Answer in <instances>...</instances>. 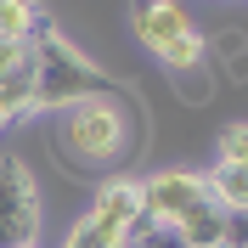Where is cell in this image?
I'll return each mask as SVG.
<instances>
[{"label":"cell","instance_id":"12","mask_svg":"<svg viewBox=\"0 0 248 248\" xmlns=\"http://www.w3.org/2000/svg\"><path fill=\"white\" fill-rule=\"evenodd\" d=\"M29 248H34V243H29Z\"/></svg>","mask_w":248,"mask_h":248},{"label":"cell","instance_id":"10","mask_svg":"<svg viewBox=\"0 0 248 248\" xmlns=\"http://www.w3.org/2000/svg\"><path fill=\"white\" fill-rule=\"evenodd\" d=\"M141 248H181V243H175L170 232H153V237H147V243H141Z\"/></svg>","mask_w":248,"mask_h":248},{"label":"cell","instance_id":"8","mask_svg":"<svg viewBox=\"0 0 248 248\" xmlns=\"http://www.w3.org/2000/svg\"><path fill=\"white\" fill-rule=\"evenodd\" d=\"M203 186H209V198H215L232 220H248V164H226V158H215V170L203 175Z\"/></svg>","mask_w":248,"mask_h":248},{"label":"cell","instance_id":"5","mask_svg":"<svg viewBox=\"0 0 248 248\" xmlns=\"http://www.w3.org/2000/svg\"><path fill=\"white\" fill-rule=\"evenodd\" d=\"M40 237V181L23 158H0V248H29Z\"/></svg>","mask_w":248,"mask_h":248},{"label":"cell","instance_id":"1","mask_svg":"<svg viewBox=\"0 0 248 248\" xmlns=\"http://www.w3.org/2000/svg\"><path fill=\"white\" fill-rule=\"evenodd\" d=\"M136 141H141V113H136V102L124 91L79 102V108L62 113V158L79 175L119 170L124 158L136 153Z\"/></svg>","mask_w":248,"mask_h":248},{"label":"cell","instance_id":"6","mask_svg":"<svg viewBox=\"0 0 248 248\" xmlns=\"http://www.w3.org/2000/svg\"><path fill=\"white\" fill-rule=\"evenodd\" d=\"M203 203H209V186L192 170H158L153 181H141V215L153 232H181Z\"/></svg>","mask_w":248,"mask_h":248},{"label":"cell","instance_id":"9","mask_svg":"<svg viewBox=\"0 0 248 248\" xmlns=\"http://www.w3.org/2000/svg\"><path fill=\"white\" fill-rule=\"evenodd\" d=\"M220 158H226V164H248V124H232V130L220 136Z\"/></svg>","mask_w":248,"mask_h":248},{"label":"cell","instance_id":"11","mask_svg":"<svg viewBox=\"0 0 248 248\" xmlns=\"http://www.w3.org/2000/svg\"><path fill=\"white\" fill-rule=\"evenodd\" d=\"M0 6H6V0H0Z\"/></svg>","mask_w":248,"mask_h":248},{"label":"cell","instance_id":"7","mask_svg":"<svg viewBox=\"0 0 248 248\" xmlns=\"http://www.w3.org/2000/svg\"><path fill=\"white\" fill-rule=\"evenodd\" d=\"M34 113V51L0 40V130Z\"/></svg>","mask_w":248,"mask_h":248},{"label":"cell","instance_id":"4","mask_svg":"<svg viewBox=\"0 0 248 248\" xmlns=\"http://www.w3.org/2000/svg\"><path fill=\"white\" fill-rule=\"evenodd\" d=\"M130 23H136V40L170 74H186V68L203 62V34H198V23H192V12H186L181 0H136L130 6Z\"/></svg>","mask_w":248,"mask_h":248},{"label":"cell","instance_id":"3","mask_svg":"<svg viewBox=\"0 0 248 248\" xmlns=\"http://www.w3.org/2000/svg\"><path fill=\"white\" fill-rule=\"evenodd\" d=\"M153 237L147 215H141V186L136 181H108L96 192L91 215L79 220L62 248H136Z\"/></svg>","mask_w":248,"mask_h":248},{"label":"cell","instance_id":"2","mask_svg":"<svg viewBox=\"0 0 248 248\" xmlns=\"http://www.w3.org/2000/svg\"><path fill=\"white\" fill-rule=\"evenodd\" d=\"M29 51H34V113L79 108V102H96V96L119 91V85H113L74 40H62L57 29H40L29 40Z\"/></svg>","mask_w":248,"mask_h":248}]
</instances>
